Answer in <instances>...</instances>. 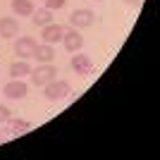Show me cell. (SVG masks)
<instances>
[{"label":"cell","mask_w":160,"mask_h":160,"mask_svg":"<svg viewBox=\"0 0 160 160\" xmlns=\"http://www.w3.org/2000/svg\"><path fill=\"white\" fill-rule=\"evenodd\" d=\"M31 81L33 86H46L48 81L55 79V74H58V69H55V65H50V62H43L41 67H36V69H31Z\"/></svg>","instance_id":"cell-1"},{"label":"cell","mask_w":160,"mask_h":160,"mask_svg":"<svg viewBox=\"0 0 160 160\" xmlns=\"http://www.w3.org/2000/svg\"><path fill=\"white\" fill-rule=\"evenodd\" d=\"M72 88H69V81H65V79H58V81H48L46 84V98L48 100H62L67 93H69Z\"/></svg>","instance_id":"cell-2"},{"label":"cell","mask_w":160,"mask_h":160,"mask_svg":"<svg viewBox=\"0 0 160 160\" xmlns=\"http://www.w3.org/2000/svg\"><path fill=\"white\" fill-rule=\"evenodd\" d=\"M93 22H96V14L91 12V10H86V7H81V10H74V12L69 14V24H72L74 29L93 27Z\"/></svg>","instance_id":"cell-3"},{"label":"cell","mask_w":160,"mask_h":160,"mask_svg":"<svg viewBox=\"0 0 160 160\" xmlns=\"http://www.w3.org/2000/svg\"><path fill=\"white\" fill-rule=\"evenodd\" d=\"M27 91H29V86H27V84H24L22 79H12V81H7L5 88H2V93H5L10 100H19V98H24V96H27Z\"/></svg>","instance_id":"cell-4"},{"label":"cell","mask_w":160,"mask_h":160,"mask_svg":"<svg viewBox=\"0 0 160 160\" xmlns=\"http://www.w3.org/2000/svg\"><path fill=\"white\" fill-rule=\"evenodd\" d=\"M72 69L79 74V77L96 74V67H93V62H91L88 55H74V58H72Z\"/></svg>","instance_id":"cell-5"},{"label":"cell","mask_w":160,"mask_h":160,"mask_svg":"<svg viewBox=\"0 0 160 160\" xmlns=\"http://www.w3.org/2000/svg\"><path fill=\"white\" fill-rule=\"evenodd\" d=\"M62 43H65V48L69 50V53H79V50H81V46H84V36H81V33L77 31L74 27L69 29V31L65 29V36H62Z\"/></svg>","instance_id":"cell-6"},{"label":"cell","mask_w":160,"mask_h":160,"mask_svg":"<svg viewBox=\"0 0 160 160\" xmlns=\"http://www.w3.org/2000/svg\"><path fill=\"white\" fill-rule=\"evenodd\" d=\"M36 41L31 38V36H22V38H17V43H14V53L19 55L22 60H27V58H31L33 50H36Z\"/></svg>","instance_id":"cell-7"},{"label":"cell","mask_w":160,"mask_h":160,"mask_svg":"<svg viewBox=\"0 0 160 160\" xmlns=\"http://www.w3.org/2000/svg\"><path fill=\"white\" fill-rule=\"evenodd\" d=\"M62 36H65V27H60V24H46L43 27V31H41V38H43V43H58V41H62Z\"/></svg>","instance_id":"cell-8"},{"label":"cell","mask_w":160,"mask_h":160,"mask_svg":"<svg viewBox=\"0 0 160 160\" xmlns=\"http://www.w3.org/2000/svg\"><path fill=\"white\" fill-rule=\"evenodd\" d=\"M19 33V22L14 17H2L0 19V36L2 38H14Z\"/></svg>","instance_id":"cell-9"},{"label":"cell","mask_w":160,"mask_h":160,"mask_svg":"<svg viewBox=\"0 0 160 160\" xmlns=\"http://www.w3.org/2000/svg\"><path fill=\"white\" fill-rule=\"evenodd\" d=\"M31 58H36L38 62H53L55 50H53V46H50V43H43V46H36V50H33Z\"/></svg>","instance_id":"cell-10"},{"label":"cell","mask_w":160,"mask_h":160,"mask_svg":"<svg viewBox=\"0 0 160 160\" xmlns=\"http://www.w3.org/2000/svg\"><path fill=\"white\" fill-rule=\"evenodd\" d=\"M12 10L17 17H31L33 14V2L31 0H12Z\"/></svg>","instance_id":"cell-11"},{"label":"cell","mask_w":160,"mask_h":160,"mask_svg":"<svg viewBox=\"0 0 160 160\" xmlns=\"http://www.w3.org/2000/svg\"><path fill=\"white\" fill-rule=\"evenodd\" d=\"M33 24L36 27H46V24H50L53 22V10H48V7H41V10H36L33 12Z\"/></svg>","instance_id":"cell-12"},{"label":"cell","mask_w":160,"mask_h":160,"mask_svg":"<svg viewBox=\"0 0 160 160\" xmlns=\"http://www.w3.org/2000/svg\"><path fill=\"white\" fill-rule=\"evenodd\" d=\"M29 72H31V67H29L27 60H19V62H12V65H10V77H12V79H22V77L29 74Z\"/></svg>","instance_id":"cell-13"},{"label":"cell","mask_w":160,"mask_h":160,"mask_svg":"<svg viewBox=\"0 0 160 160\" xmlns=\"http://www.w3.org/2000/svg\"><path fill=\"white\" fill-rule=\"evenodd\" d=\"M10 132H12V136H17V134H24V132H29L31 129V122H27V120H22V117H10Z\"/></svg>","instance_id":"cell-14"},{"label":"cell","mask_w":160,"mask_h":160,"mask_svg":"<svg viewBox=\"0 0 160 160\" xmlns=\"http://www.w3.org/2000/svg\"><path fill=\"white\" fill-rule=\"evenodd\" d=\"M46 7L48 10H62V7H65V0H46Z\"/></svg>","instance_id":"cell-15"},{"label":"cell","mask_w":160,"mask_h":160,"mask_svg":"<svg viewBox=\"0 0 160 160\" xmlns=\"http://www.w3.org/2000/svg\"><path fill=\"white\" fill-rule=\"evenodd\" d=\"M12 117V112H10V108H5V105H0V122H7Z\"/></svg>","instance_id":"cell-16"},{"label":"cell","mask_w":160,"mask_h":160,"mask_svg":"<svg viewBox=\"0 0 160 160\" xmlns=\"http://www.w3.org/2000/svg\"><path fill=\"white\" fill-rule=\"evenodd\" d=\"M122 2H124V5H139L141 0H122Z\"/></svg>","instance_id":"cell-17"},{"label":"cell","mask_w":160,"mask_h":160,"mask_svg":"<svg viewBox=\"0 0 160 160\" xmlns=\"http://www.w3.org/2000/svg\"><path fill=\"white\" fill-rule=\"evenodd\" d=\"M5 132H7V129H0V143H2V141L7 139V134H5Z\"/></svg>","instance_id":"cell-18"}]
</instances>
